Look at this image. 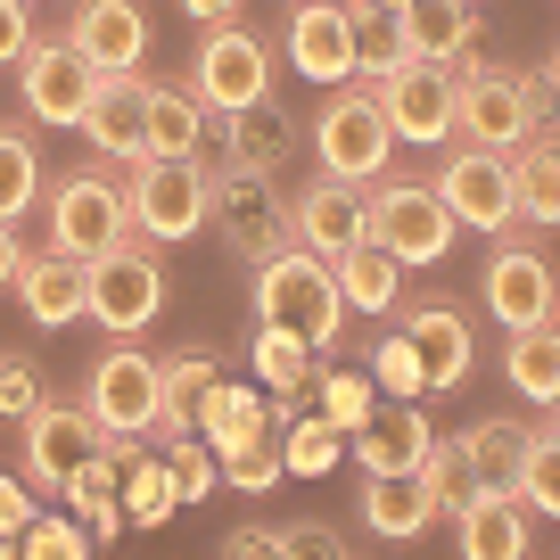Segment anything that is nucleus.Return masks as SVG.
Listing matches in <instances>:
<instances>
[{
	"label": "nucleus",
	"mask_w": 560,
	"mask_h": 560,
	"mask_svg": "<svg viewBox=\"0 0 560 560\" xmlns=\"http://www.w3.org/2000/svg\"><path fill=\"white\" fill-rule=\"evenodd\" d=\"M18 305L34 330H67V322L91 314V264L67 256V247H42V256L18 264Z\"/></svg>",
	"instance_id": "17"
},
{
	"label": "nucleus",
	"mask_w": 560,
	"mask_h": 560,
	"mask_svg": "<svg viewBox=\"0 0 560 560\" xmlns=\"http://www.w3.org/2000/svg\"><path fill=\"white\" fill-rule=\"evenodd\" d=\"M158 354H140V347H107L100 363H91L83 380V404L100 412V429H124V438H149L158 429Z\"/></svg>",
	"instance_id": "16"
},
{
	"label": "nucleus",
	"mask_w": 560,
	"mask_h": 560,
	"mask_svg": "<svg viewBox=\"0 0 560 560\" xmlns=\"http://www.w3.org/2000/svg\"><path fill=\"white\" fill-rule=\"evenodd\" d=\"M42 190H50V182H42V149H34V132L0 124V223L34 214V198H42Z\"/></svg>",
	"instance_id": "36"
},
{
	"label": "nucleus",
	"mask_w": 560,
	"mask_h": 560,
	"mask_svg": "<svg viewBox=\"0 0 560 560\" xmlns=\"http://www.w3.org/2000/svg\"><path fill=\"white\" fill-rule=\"evenodd\" d=\"M338 454H347V429H338V420H322V412H305V420H289V429H280V462H289V478L338 470Z\"/></svg>",
	"instance_id": "37"
},
{
	"label": "nucleus",
	"mask_w": 560,
	"mask_h": 560,
	"mask_svg": "<svg viewBox=\"0 0 560 560\" xmlns=\"http://www.w3.org/2000/svg\"><path fill=\"white\" fill-rule=\"evenodd\" d=\"M18 445H25V487H34V494H67L74 478H83L91 445H100V412H91L83 396H74V404L42 396L34 412L18 420Z\"/></svg>",
	"instance_id": "9"
},
{
	"label": "nucleus",
	"mask_w": 560,
	"mask_h": 560,
	"mask_svg": "<svg viewBox=\"0 0 560 560\" xmlns=\"http://www.w3.org/2000/svg\"><path fill=\"white\" fill-rule=\"evenodd\" d=\"M182 18H207V25H223V18H240V0H182Z\"/></svg>",
	"instance_id": "51"
},
{
	"label": "nucleus",
	"mask_w": 560,
	"mask_h": 560,
	"mask_svg": "<svg viewBox=\"0 0 560 560\" xmlns=\"http://www.w3.org/2000/svg\"><path fill=\"white\" fill-rule=\"evenodd\" d=\"M420 478H429V494H438V511H462L470 503V462H462V445L445 438V445H429V462H420Z\"/></svg>",
	"instance_id": "43"
},
{
	"label": "nucleus",
	"mask_w": 560,
	"mask_h": 560,
	"mask_svg": "<svg viewBox=\"0 0 560 560\" xmlns=\"http://www.w3.org/2000/svg\"><path fill=\"white\" fill-rule=\"evenodd\" d=\"M354 520L387 544H412L420 527L438 520V494L420 470H363V494H354Z\"/></svg>",
	"instance_id": "22"
},
{
	"label": "nucleus",
	"mask_w": 560,
	"mask_h": 560,
	"mask_svg": "<svg viewBox=\"0 0 560 560\" xmlns=\"http://www.w3.org/2000/svg\"><path fill=\"white\" fill-rule=\"evenodd\" d=\"M503 380H511V396H520V404H536V412H560V322L511 330Z\"/></svg>",
	"instance_id": "29"
},
{
	"label": "nucleus",
	"mask_w": 560,
	"mask_h": 560,
	"mask_svg": "<svg viewBox=\"0 0 560 560\" xmlns=\"http://www.w3.org/2000/svg\"><path fill=\"white\" fill-rule=\"evenodd\" d=\"M280 552H347V544H338L322 520H298V527H280Z\"/></svg>",
	"instance_id": "49"
},
{
	"label": "nucleus",
	"mask_w": 560,
	"mask_h": 560,
	"mask_svg": "<svg viewBox=\"0 0 560 560\" xmlns=\"http://www.w3.org/2000/svg\"><path fill=\"white\" fill-rule=\"evenodd\" d=\"M256 380L272 387L280 404H289V396H305V387L322 380V363H314V347H305L298 330H280V322H256Z\"/></svg>",
	"instance_id": "33"
},
{
	"label": "nucleus",
	"mask_w": 560,
	"mask_h": 560,
	"mask_svg": "<svg viewBox=\"0 0 560 560\" xmlns=\"http://www.w3.org/2000/svg\"><path fill=\"white\" fill-rule=\"evenodd\" d=\"M214 223H223V240L240 247L247 264H264L280 247V190H272V165H247V158H231L223 174H214Z\"/></svg>",
	"instance_id": "15"
},
{
	"label": "nucleus",
	"mask_w": 560,
	"mask_h": 560,
	"mask_svg": "<svg viewBox=\"0 0 560 560\" xmlns=\"http://www.w3.org/2000/svg\"><path fill=\"white\" fill-rule=\"evenodd\" d=\"M404 338H412V354H420V387L429 396H454L462 380H470V363H478V347H470V322H462V305H412L404 314Z\"/></svg>",
	"instance_id": "19"
},
{
	"label": "nucleus",
	"mask_w": 560,
	"mask_h": 560,
	"mask_svg": "<svg viewBox=\"0 0 560 560\" xmlns=\"http://www.w3.org/2000/svg\"><path fill=\"white\" fill-rule=\"evenodd\" d=\"M18 552H25V560H83V552H91V527H83V520H42V511H34V520H25V536H18Z\"/></svg>",
	"instance_id": "42"
},
{
	"label": "nucleus",
	"mask_w": 560,
	"mask_h": 560,
	"mask_svg": "<svg viewBox=\"0 0 560 560\" xmlns=\"http://www.w3.org/2000/svg\"><path fill=\"white\" fill-rule=\"evenodd\" d=\"M264 552H280V527L247 520V527H231V536H223V560H264Z\"/></svg>",
	"instance_id": "48"
},
{
	"label": "nucleus",
	"mask_w": 560,
	"mask_h": 560,
	"mask_svg": "<svg viewBox=\"0 0 560 560\" xmlns=\"http://www.w3.org/2000/svg\"><path fill=\"white\" fill-rule=\"evenodd\" d=\"M190 91L207 100V116L264 107L272 100V42H264L256 25H240V18L207 25V42H198V58H190Z\"/></svg>",
	"instance_id": "7"
},
{
	"label": "nucleus",
	"mask_w": 560,
	"mask_h": 560,
	"mask_svg": "<svg viewBox=\"0 0 560 560\" xmlns=\"http://www.w3.org/2000/svg\"><path fill=\"white\" fill-rule=\"evenodd\" d=\"M371 91H380L387 132H396V140H412V149H445V140H454V67H438V58H404V67L371 74Z\"/></svg>",
	"instance_id": "12"
},
{
	"label": "nucleus",
	"mask_w": 560,
	"mask_h": 560,
	"mask_svg": "<svg viewBox=\"0 0 560 560\" xmlns=\"http://www.w3.org/2000/svg\"><path fill=\"white\" fill-rule=\"evenodd\" d=\"M478 305L503 322V338L511 330H536V322H560V272H552V256L527 247V240H503L487 256V272H478Z\"/></svg>",
	"instance_id": "11"
},
{
	"label": "nucleus",
	"mask_w": 560,
	"mask_h": 560,
	"mask_svg": "<svg viewBox=\"0 0 560 560\" xmlns=\"http://www.w3.org/2000/svg\"><path fill=\"white\" fill-rule=\"evenodd\" d=\"M429 445H438V429H429L420 396H387V404H371V420L354 429V470H420Z\"/></svg>",
	"instance_id": "21"
},
{
	"label": "nucleus",
	"mask_w": 560,
	"mask_h": 560,
	"mask_svg": "<svg viewBox=\"0 0 560 560\" xmlns=\"http://www.w3.org/2000/svg\"><path fill=\"white\" fill-rule=\"evenodd\" d=\"M544 100L560 107V50H552V67H544Z\"/></svg>",
	"instance_id": "52"
},
{
	"label": "nucleus",
	"mask_w": 560,
	"mask_h": 560,
	"mask_svg": "<svg viewBox=\"0 0 560 560\" xmlns=\"http://www.w3.org/2000/svg\"><path fill=\"white\" fill-rule=\"evenodd\" d=\"M18 264H25V247H18V223H0V289H18Z\"/></svg>",
	"instance_id": "50"
},
{
	"label": "nucleus",
	"mask_w": 560,
	"mask_h": 560,
	"mask_svg": "<svg viewBox=\"0 0 560 560\" xmlns=\"http://www.w3.org/2000/svg\"><path fill=\"white\" fill-rule=\"evenodd\" d=\"M50 247H67V256H107L116 240H132V198H124L116 165H74V174H58L50 190Z\"/></svg>",
	"instance_id": "5"
},
{
	"label": "nucleus",
	"mask_w": 560,
	"mask_h": 560,
	"mask_svg": "<svg viewBox=\"0 0 560 560\" xmlns=\"http://www.w3.org/2000/svg\"><path fill=\"white\" fill-rule=\"evenodd\" d=\"M214 354H174V363L158 371V429H149V445H174V438H190L198 429V412H207V396H214Z\"/></svg>",
	"instance_id": "26"
},
{
	"label": "nucleus",
	"mask_w": 560,
	"mask_h": 560,
	"mask_svg": "<svg viewBox=\"0 0 560 560\" xmlns=\"http://www.w3.org/2000/svg\"><path fill=\"white\" fill-rule=\"evenodd\" d=\"M404 42H412V58L462 67V58L478 50V18H470V0H412V9H404Z\"/></svg>",
	"instance_id": "31"
},
{
	"label": "nucleus",
	"mask_w": 560,
	"mask_h": 560,
	"mask_svg": "<svg viewBox=\"0 0 560 560\" xmlns=\"http://www.w3.org/2000/svg\"><path fill=\"white\" fill-rule=\"evenodd\" d=\"M454 445H462V462H470L478 487H520V462H527V445H536V429L494 412V420H470Z\"/></svg>",
	"instance_id": "32"
},
{
	"label": "nucleus",
	"mask_w": 560,
	"mask_h": 560,
	"mask_svg": "<svg viewBox=\"0 0 560 560\" xmlns=\"http://www.w3.org/2000/svg\"><path fill=\"white\" fill-rule=\"evenodd\" d=\"M256 322L298 330L314 354L338 347V330H347V289H338L330 256H314V247H272V256L256 264Z\"/></svg>",
	"instance_id": "1"
},
{
	"label": "nucleus",
	"mask_w": 560,
	"mask_h": 560,
	"mask_svg": "<svg viewBox=\"0 0 560 560\" xmlns=\"http://www.w3.org/2000/svg\"><path fill=\"white\" fill-rule=\"evenodd\" d=\"M363 223H371V240L387 247V256H404V264H445L454 256V207L438 198V182H371L363 190Z\"/></svg>",
	"instance_id": "6"
},
{
	"label": "nucleus",
	"mask_w": 560,
	"mask_h": 560,
	"mask_svg": "<svg viewBox=\"0 0 560 560\" xmlns=\"http://www.w3.org/2000/svg\"><path fill=\"white\" fill-rule=\"evenodd\" d=\"M371 380H380V396H420V404H429V387H420V354H412V338H404V322L371 347Z\"/></svg>",
	"instance_id": "41"
},
{
	"label": "nucleus",
	"mask_w": 560,
	"mask_h": 560,
	"mask_svg": "<svg viewBox=\"0 0 560 560\" xmlns=\"http://www.w3.org/2000/svg\"><path fill=\"white\" fill-rule=\"evenodd\" d=\"M520 503L544 511V520H560V420H544L536 445H527V462H520Z\"/></svg>",
	"instance_id": "38"
},
{
	"label": "nucleus",
	"mask_w": 560,
	"mask_h": 560,
	"mask_svg": "<svg viewBox=\"0 0 560 560\" xmlns=\"http://www.w3.org/2000/svg\"><path fill=\"white\" fill-rule=\"evenodd\" d=\"M511 190H520V223L536 231H560V132H527L511 149Z\"/></svg>",
	"instance_id": "27"
},
{
	"label": "nucleus",
	"mask_w": 560,
	"mask_h": 560,
	"mask_svg": "<svg viewBox=\"0 0 560 560\" xmlns=\"http://www.w3.org/2000/svg\"><path fill=\"white\" fill-rule=\"evenodd\" d=\"M280 478H289V462H280V438H264V445H247V454L223 462V487H240V494H264V487H280Z\"/></svg>",
	"instance_id": "44"
},
{
	"label": "nucleus",
	"mask_w": 560,
	"mask_h": 560,
	"mask_svg": "<svg viewBox=\"0 0 560 560\" xmlns=\"http://www.w3.org/2000/svg\"><path fill=\"white\" fill-rule=\"evenodd\" d=\"M34 0H0V67H18L25 50H34Z\"/></svg>",
	"instance_id": "46"
},
{
	"label": "nucleus",
	"mask_w": 560,
	"mask_h": 560,
	"mask_svg": "<svg viewBox=\"0 0 560 560\" xmlns=\"http://www.w3.org/2000/svg\"><path fill=\"white\" fill-rule=\"evenodd\" d=\"M124 198H132V231L158 247H182L207 231L214 214V182L198 158H132V182H124Z\"/></svg>",
	"instance_id": "4"
},
{
	"label": "nucleus",
	"mask_w": 560,
	"mask_h": 560,
	"mask_svg": "<svg viewBox=\"0 0 560 560\" xmlns=\"http://www.w3.org/2000/svg\"><path fill=\"white\" fill-rule=\"evenodd\" d=\"M223 132H231V149H240L247 165H280V158H289V116H272V100L223 116Z\"/></svg>",
	"instance_id": "39"
},
{
	"label": "nucleus",
	"mask_w": 560,
	"mask_h": 560,
	"mask_svg": "<svg viewBox=\"0 0 560 560\" xmlns=\"http://www.w3.org/2000/svg\"><path fill=\"white\" fill-rule=\"evenodd\" d=\"M67 34L100 74H140V58H149V9L140 0H83Z\"/></svg>",
	"instance_id": "20"
},
{
	"label": "nucleus",
	"mask_w": 560,
	"mask_h": 560,
	"mask_svg": "<svg viewBox=\"0 0 560 560\" xmlns=\"http://www.w3.org/2000/svg\"><path fill=\"white\" fill-rule=\"evenodd\" d=\"M527 520H536V511L520 503V487H470V503L454 511V536H462L470 560H520Z\"/></svg>",
	"instance_id": "24"
},
{
	"label": "nucleus",
	"mask_w": 560,
	"mask_h": 560,
	"mask_svg": "<svg viewBox=\"0 0 560 560\" xmlns=\"http://www.w3.org/2000/svg\"><path fill=\"white\" fill-rule=\"evenodd\" d=\"M42 404V371L34 363H0V420H25Z\"/></svg>",
	"instance_id": "45"
},
{
	"label": "nucleus",
	"mask_w": 560,
	"mask_h": 560,
	"mask_svg": "<svg viewBox=\"0 0 560 560\" xmlns=\"http://www.w3.org/2000/svg\"><path fill=\"white\" fill-rule=\"evenodd\" d=\"M280 58H289L305 83H354V9L347 0H289Z\"/></svg>",
	"instance_id": "14"
},
{
	"label": "nucleus",
	"mask_w": 560,
	"mask_h": 560,
	"mask_svg": "<svg viewBox=\"0 0 560 560\" xmlns=\"http://www.w3.org/2000/svg\"><path fill=\"white\" fill-rule=\"evenodd\" d=\"M314 158H322V174L354 182V190H371V182L387 174L396 132H387V107H380L371 83H330V100H322V116H314Z\"/></svg>",
	"instance_id": "3"
},
{
	"label": "nucleus",
	"mask_w": 560,
	"mask_h": 560,
	"mask_svg": "<svg viewBox=\"0 0 560 560\" xmlns=\"http://www.w3.org/2000/svg\"><path fill=\"white\" fill-rule=\"evenodd\" d=\"M330 272H338V289H347V314H396L404 272H412V264L387 256L380 240H354L347 256H330Z\"/></svg>",
	"instance_id": "30"
},
{
	"label": "nucleus",
	"mask_w": 560,
	"mask_h": 560,
	"mask_svg": "<svg viewBox=\"0 0 560 560\" xmlns=\"http://www.w3.org/2000/svg\"><path fill=\"white\" fill-rule=\"evenodd\" d=\"M544 124V83L520 67H494V58H462L454 67V140H478V149H520Z\"/></svg>",
	"instance_id": "2"
},
{
	"label": "nucleus",
	"mask_w": 560,
	"mask_h": 560,
	"mask_svg": "<svg viewBox=\"0 0 560 560\" xmlns=\"http://www.w3.org/2000/svg\"><path fill=\"white\" fill-rule=\"evenodd\" d=\"M207 149V100L190 83H140V158H198Z\"/></svg>",
	"instance_id": "23"
},
{
	"label": "nucleus",
	"mask_w": 560,
	"mask_h": 560,
	"mask_svg": "<svg viewBox=\"0 0 560 560\" xmlns=\"http://www.w3.org/2000/svg\"><path fill=\"white\" fill-rule=\"evenodd\" d=\"M91 83H100V67L74 50V34L34 42V50L18 58V100H25V116H34V124H58V132H74V124H83Z\"/></svg>",
	"instance_id": "13"
},
{
	"label": "nucleus",
	"mask_w": 560,
	"mask_h": 560,
	"mask_svg": "<svg viewBox=\"0 0 560 560\" xmlns=\"http://www.w3.org/2000/svg\"><path fill=\"white\" fill-rule=\"evenodd\" d=\"M380 9H412V0H380Z\"/></svg>",
	"instance_id": "53"
},
{
	"label": "nucleus",
	"mask_w": 560,
	"mask_h": 560,
	"mask_svg": "<svg viewBox=\"0 0 560 560\" xmlns=\"http://www.w3.org/2000/svg\"><path fill=\"white\" fill-rule=\"evenodd\" d=\"M74 132H83L107 165H132V158H140V83H132V74H100Z\"/></svg>",
	"instance_id": "25"
},
{
	"label": "nucleus",
	"mask_w": 560,
	"mask_h": 560,
	"mask_svg": "<svg viewBox=\"0 0 560 560\" xmlns=\"http://www.w3.org/2000/svg\"><path fill=\"white\" fill-rule=\"evenodd\" d=\"M289 240L314 247V256H347L354 240H371V223H363V190H354V182H338V174L305 182V190L289 198Z\"/></svg>",
	"instance_id": "18"
},
{
	"label": "nucleus",
	"mask_w": 560,
	"mask_h": 560,
	"mask_svg": "<svg viewBox=\"0 0 560 560\" xmlns=\"http://www.w3.org/2000/svg\"><path fill=\"white\" fill-rule=\"evenodd\" d=\"M198 438L214 445V462H231V454H247V445H264V438H272V404H264L256 387L214 380L207 412H198Z\"/></svg>",
	"instance_id": "28"
},
{
	"label": "nucleus",
	"mask_w": 560,
	"mask_h": 560,
	"mask_svg": "<svg viewBox=\"0 0 560 560\" xmlns=\"http://www.w3.org/2000/svg\"><path fill=\"white\" fill-rule=\"evenodd\" d=\"M438 198L454 207V223H462V231H487V240H503V231L520 223L511 149H478V140L445 149V165H438Z\"/></svg>",
	"instance_id": "10"
},
{
	"label": "nucleus",
	"mask_w": 560,
	"mask_h": 560,
	"mask_svg": "<svg viewBox=\"0 0 560 560\" xmlns=\"http://www.w3.org/2000/svg\"><path fill=\"white\" fill-rule=\"evenodd\" d=\"M354 9V74H387L412 58V42H404V9H380V0H347Z\"/></svg>",
	"instance_id": "35"
},
{
	"label": "nucleus",
	"mask_w": 560,
	"mask_h": 560,
	"mask_svg": "<svg viewBox=\"0 0 560 560\" xmlns=\"http://www.w3.org/2000/svg\"><path fill=\"white\" fill-rule=\"evenodd\" d=\"M25 520H34V487H25V478H0V536H25Z\"/></svg>",
	"instance_id": "47"
},
{
	"label": "nucleus",
	"mask_w": 560,
	"mask_h": 560,
	"mask_svg": "<svg viewBox=\"0 0 560 560\" xmlns=\"http://www.w3.org/2000/svg\"><path fill=\"white\" fill-rule=\"evenodd\" d=\"M470 9H478V0H470Z\"/></svg>",
	"instance_id": "54"
},
{
	"label": "nucleus",
	"mask_w": 560,
	"mask_h": 560,
	"mask_svg": "<svg viewBox=\"0 0 560 560\" xmlns=\"http://www.w3.org/2000/svg\"><path fill=\"white\" fill-rule=\"evenodd\" d=\"M174 511H182L174 462H165V454H149V445H140V454L124 462V520H132V527H158V520H174Z\"/></svg>",
	"instance_id": "34"
},
{
	"label": "nucleus",
	"mask_w": 560,
	"mask_h": 560,
	"mask_svg": "<svg viewBox=\"0 0 560 560\" xmlns=\"http://www.w3.org/2000/svg\"><path fill=\"white\" fill-rule=\"evenodd\" d=\"M314 396H322V420H338V429L354 438V429L371 420V404H380V380H371V371H322Z\"/></svg>",
	"instance_id": "40"
},
{
	"label": "nucleus",
	"mask_w": 560,
	"mask_h": 560,
	"mask_svg": "<svg viewBox=\"0 0 560 560\" xmlns=\"http://www.w3.org/2000/svg\"><path fill=\"white\" fill-rule=\"evenodd\" d=\"M165 314V264H158V240H116L107 256H91V322L107 338H132Z\"/></svg>",
	"instance_id": "8"
}]
</instances>
